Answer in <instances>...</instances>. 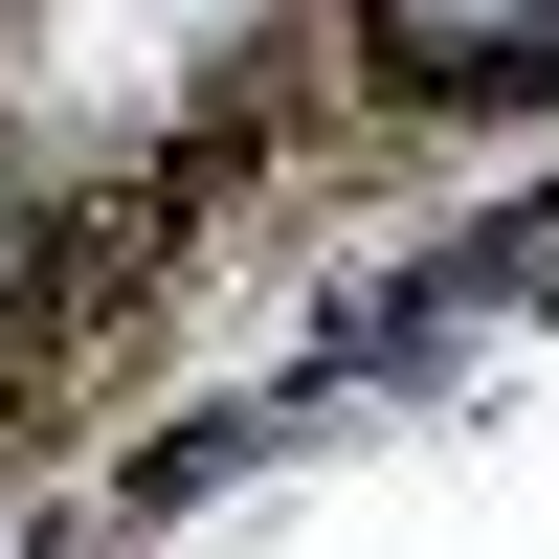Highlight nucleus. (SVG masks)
Wrapping results in <instances>:
<instances>
[{"label":"nucleus","instance_id":"f257e3e1","mask_svg":"<svg viewBox=\"0 0 559 559\" xmlns=\"http://www.w3.org/2000/svg\"><path fill=\"white\" fill-rule=\"evenodd\" d=\"M134 23H157V0H134ZM179 23H224V0H179Z\"/></svg>","mask_w":559,"mask_h":559}]
</instances>
